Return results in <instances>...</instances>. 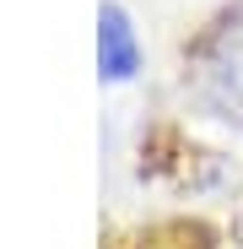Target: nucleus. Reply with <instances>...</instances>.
I'll use <instances>...</instances> for the list:
<instances>
[{"label": "nucleus", "instance_id": "obj_2", "mask_svg": "<svg viewBox=\"0 0 243 249\" xmlns=\"http://www.w3.org/2000/svg\"><path fill=\"white\" fill-rule=\"evenodd\" d=\"M97 71L108 81H130L141 71V38H135L130 17L119 6H103L97 11Z\"/></svg>", "mask_w": 243, "mask_h": 249}, {"label": "nucleus", "instance_id": "obj_1", "mask_svg": "<svg viewBox=\"0 0 243 249\" xmlns=\"http://www.w3.org/2000/svg\"><path fill=\"white\" fill-rule=\"evenodd\" d=\"M206 92L222 108L243 114V11L216 33V44L206 54Z\"/></svg>", "mask_w": 243, "mask_h": 249}]
</instances>
